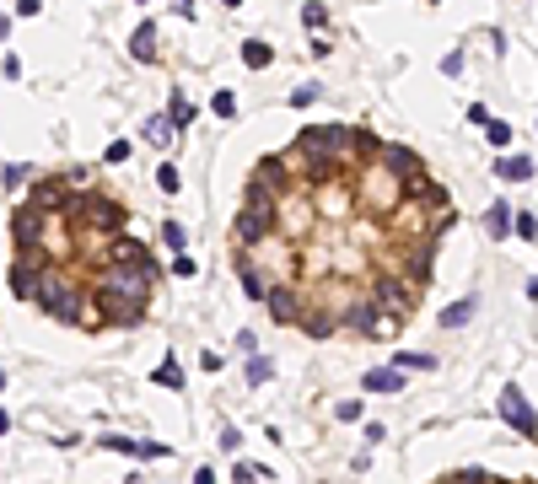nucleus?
<instances>
[{
	"instance_id": "1",
	"label": "nucleus",
	"mask_w": 538,
	"mask_h": 484,
	"mask_svg": "<svg viewBox=\"0 0 538 484\" xmlns=\"http://www.w3.org/2000/svg\"><path fill=\"white\" fill-rule=\"evenodd\" d=\"M151 285L157 280L140 275V269H119V264H102L92 275V302H97L102 323L108 328H130L146 317V302H151Z\"/></svg>"
},
{
	"instance_id": "2",
	"label": "nucleus",
	"mask_w": 538,
	"mask_h": 484,
	"mask_svg": "<svg viewBox=\"0 0 538 484\" xmlns=\"http://www.w3.org/2000/svg\"><path fill=\"white\" fill-rule=\"evenodd\" d=\"M60 221H65V231H70V242H81V248H108V242H119L130 210H124L113 194L86 189V194L70 199V210H65Z\"/></svg>"
},
{
	"instance_id": "3",
	"label": "nucleus",
	"mask_w": 538,
	"mask_h": 484,
	"mask_svg": "<svg viewBox=\"0 0 538 484\" xmlns=\"http://www.w3.org/2000/svg\"><path fill=\"white\" fill-rule=\"evenodd\" d=\"M232 231H237V242H243V248L269 242L275 231H280V205H275L269 194H248L243 210H237V221H232Z\"/></svg>"
},
{
	"instance_id": "4",
	"label": "nucleus",
	"mask_w": 538,
	"mask_h": 484,
	"mask_svg": "<svg viewBox=\"0 0 538 484\" xmlns=\"http://www.w3.org/2000/svg\"><path fill=\"white\" fill-rule=\"evenodd\" d=\"M366 290H371V302H377L388 317H399V323H404L409 312H415V302H420V290H409L399 275H388V269H371Z\"/></svg>"
},
{
	"instance_id": "5",
	"label": "nucleus",
	"mask_w": 538,
	"mask_h": 484,
	"mask_svg": "<svg viewBox=\"0 0 538 484\" xmlns=\"http://www.w3.org/2000/svg\"><path fill=\"white\" fill-rule=\"evenodd\" d=\"M49 226H54V216H38L33 205H22V210L11 216V237H16V248H22V253H43Z\"/></svg>"
},
{
	"instance_id": "6",
	"label": "nucleus",
	"mask_w": 538,
	"mask_h": 484,
	"mask_svg": "<svg viewBox=\"0 0 538 484\" xmlns=\"http://www.w3.org/2000/svg\"><path fill=\"white\" fill-rule=\"evenodd\" d=\"M501 420L512 425L517 436H527V441L538 436V414H533V404L522 399V387H517V382H506V387H501Z\"/></svg>"
},
{
	"instance_id": "7",
	"label": "nucleus",
	"mask_w": 538,
	"mask_h": 484,
	"mask_svg": "<svg viewBox=\"0 0 538 484\" xmlns=\"http://www.w3.org/2000/svg\"><path fill=\"white\" fill-rule=\"evenodd\" d=\"M269 317H275V323H302L307 317V296L302 290H296V280H280V285L269 290Z\"/></svg>"
},
{
	"instance_id": "8",
	"label": "nucleus",
	"mask_w": 538,
	"mask_h": 484,
	"mask_svg": "<svg viewBox=\"0 0 538 484\" xmlns=\"http://www.w3.org/2000/svg\"><path fill=\"white\" fill-rule=\"evenodd\" d=\"M382 167H388L393 178L404 183V189H409L415 178H426V162H420L415 151H409V145H382Z\"/></svg>"
},
{
	"instance_id": "9",
	"label": "nucleus",
	"mask_w": 538,
	"mask_h": 484,
	"mask_svg": "<svg viewBox=\"0 0 538 484\" xmlns=\"http://www.w3.org/2000/svg\"><path fill=\"white\" fill-rule=\"evenodd\" d=\"M237 275H243V285H248V296H253V302H269V290L280 285V280L269 275V269H258V264H253V253H237Z\"/></svg>"
},
{
	"instance_id": "10",
	"label": "nucleus",
	"mask_w": 538,
	"mask_h": 484,
	"mask_svg": "<svg viewBox=\"0 0 538 484\" xmlns=\"http://www.w3.org/2000/svg\"><path fill=\"white\" fill-rule=\"evenodd\" d=\"M361 382H366V393H399V387H404V372H399V366H371Z\"/></svg>"
},
{
	"instance_id": "11",
	"label": "nucleus",
	"mask_w": 538,
	"mask_h": 484,
	"mask_svg": "<svg viewBox=\"0 0 538 484\" xmlns=\"http://www.w3.org/2000/svg\"><path fill=\"white\" fill-rule=\"evenodd\" d=\"M130 54H134L140 65H151V60H157V27H151V22H140V27L130 33Z\"/></svg>"
},
{
	"instance_id": "12",
	"label": "nucleus",
	"mask_w": 538,
	"mask_h": 484,
	"mask_svg": "<svg viewBox=\"0 0 538 484\" xmlns=\"http://www.w3.org/2000/svg\"><path fill=\"white\" fill-rule=\"evenodd\" d=\"M495 178H506V183H527V178H533V162H527V157H501V162H495Z\"/></svg>"
},
{
	"instance_id": "13",
	"label": "nucleus",
	"mask_w": 538,
	"mask_h": 484,
	"mask_svg": "<svg viewBox=\"0 0 538 484\" xmlns=\"http://www.w3.org/2000/svg\"><path fill=\"white\" fill-rule=\"evenodd\" d=\"M485 231H490V237H512V205H490Z\"/></svg>"
},
{
	"instance_id": "14",
	"label": "nucleus",
	"mask_w": 538,
	"mask_h": 484,
	"mask_svg": "<svg viewBox=\"0 0 538 484\" xmlns=\"http://www.w3.org/2000/svg\"><path fill=\"white\" fill-rule=\"evenodd\" d=\"M269 60H275V48H269V43H258V38H248V43H243V65H253V70H264Z\"/></svg>"
},
{
	"instance_id": "15",
	"label": "nucleus",
	"mask_w": 538,
	"mask_h": 484,
	"mask_svg": "<svg viewBox=\"0 0 538 484\" xmlns=\"http://www.w3.org/2000/svg\"><path fill=\"white\" fill-rule=\"evenodd\" d=\"M468 317H474V296H463V302L447 307V312H441V328H463Z\"/></svg>"
},
{
	"instance_id": "16",
	"label": "nucleus",
	"mask_w": 538,
	"mask_h": 484,
	"mask_svg": "<svg viewBox=\"0 0 538 484\" xmlns=\"http://www.w3.org/2000/svg\"><path fill=\"white\" fill-rule=\"evenodd\" d=\"M151 382H157V387H172V393H178V387H184V366H178V361H162Z\"/></svg>"
},
{
	"instance_id": "17",
	"label": "nucleus",
	"mask_w": 538,
	"mask_h": 484,
	"mask_svg": "<svg viewBox=\"0 0 538 484\" xmlns=\"http://www.w3.org/2000/svg\"><path fill=\"white\" fill-rule=\"evenodd\" d=\"M399 372H436V355H399Z\"/></svg>"
},
{
	"instance_id": "18",
	"label": "nucleus",
	"mask_w": 538,
	"mask_h": 484,
	"mask_svg": "<svg viewBox=\"0 0 538 484\" xmlns=\"http://www.w3.org/2000/svg\"><path fill=\"white\" fill-rule=\"evenodd\" d=\"M172 130H178V124H167V119H151V124H146V140H151V145H167V140H172Z\"/></svg>"
},
{
	"instance_id": "19",
	"label": "nucleus",
	"mask_w": 538,
	"mask_h": 484,
	"mask_svg": "<svg viewBox=\"0 0 538 484\" xmlns=\"http://www.w3.org/2000/svg\"><path fill=\"white\" fill-rule=\"evenodd\" d=\"M485 135H490V145H501V151L512 145V124H501V119H490V124H485Z\"/></svg>"
},
{
	"instance_id": "20",
	"label": "nucleus",
	"mask_w": 538,
	"mask_h": 484,
	"mask_svg": "<svg viewBox=\"0 0 538 484\" xmlns=\"http://www.w3.org/2000/svg\"><path fill=\"white\" fill-rule=\"evenodd\" d=\"M162 237H167V248H172V253H184V242H189V231L178 226V221H167V226H162Z\"/></svg>"
},
{
	"instance_id": "21",
	"label": "nucleus",
	"mask_w": 538,
	"mask_h": 484,
	"mask_svg": "<svg viewBox=\"0 0 538 484\" xmlns=\"http://www.w3.org/2000/svg\"><path fill=\"white\" fill-rule=\"evenodd\" d=\"M269 372H275V366H269L264 355H253V361H248V382H253V387H258V382H269Z\"/></svg>"
},
{
	"instance_id": "22",
	"label": "nucleus",
	"mask_w": 538,
	"mask_h": 484,
	"mask_svg": "<svg viewBox=\"0 0 538 484\" xmlns=\"http://www.w3.org/2000/svg\"><path fill=\"white\" fill-rule=\"evenodd\" d=\"M157 183H162V189H167V194H178V183H184V178H178V167H172V162H167V167L157 172Z\"/></svg>"
},
{
	"instance_id": "23",
	"label": "nucleus",
	"mask_w": 538,
	"mask_h": 484,
	"mask_svg": "<svg viewBox=\"0 0 538 484\" xmlns=\"http://www.w3.org/2000/svg\"><path fill=\"white\" fill-rule=\"evenodd\" d=\"M216 113H221V119H232V113H237V97L232 92H216Z\"/></svg>"
},
{
	"instance_id": "24",
	"label": "nucleus",
	"mask_w": 538,
	"mask_h": 484,
	"mask_svg": "<svg viewBox=\"0 0 538 484\" xmlns=\"http://www.w3.org/2000/svg\"><path fill=\"white\" fill-rule=\"evenodd\" d=\"M512 226H517V237H538V221H533V216H527V210H522V216H517V221H512Z\"/></svg>"
},
{
	"instance_id": "25",
	"label": "nucleus",
	"mask_w": 538,
	"mask_h": 484,
	"mask_svg": "<svg viewBox=\"0 0 538 484\" xmlns=\"http://www.w3.org/2000/svg\"><path fill=\"white\" fill-rule=\"evenodd\" d=\"M232 479H237V484H253V479H258V463H237Z\"/></svg>"
},
{
	"instance_id": "26",
	"label": "nucleus",
	"mask_w": 538,
	"mask_h": 484,
	"mask_svg": "<svg viewBox=\"0 0 538 484\" xmlns=\"http://www.w3.org/2000/svg\"><path fill=\"white\" fill-rule=\"evenodd\" d=\"M302 22H307V27L323 22V6H318V0H307V6H302Z\"/></svg>"
},
{
	"instance_id": "27",
	"label": "nucleus",
	"mask_w": 538,
	"mask_h": 484,
	"mask_svg": "<svg viewBox=\"0 0 538 484\" xmlns=\"http://www.w3.org/2000/svg\"><path fill=\"white\" fill-rule=\"evenodd\" d=\"M312 97H318V86H296V92H291V108H307Z\"/></svg>"
},
{
	"instance_id": "28",
	"label": "nucleus",
	"mask_w": 538,
	"mask_h": 484,
	"mask_svg": "<svg viewBox=\"0 0 538 484\" xmlns=\"http://www.w3.org/2000/svg\"><path fill=\"white\" fill-rule=\"evenodd\" d=\"M172 119H178V124H189V119H194V108H189L184 97H172Z\"/></svg>"
},
{
	"instance_id": "29",
	"label": "nucleus",
	"mask_w": 538,
	"mask_h": 484,
	"mask_svg": "<svg viewBox=\"0 0 538 484\" xmlns=\"http://www.w3.org/2000/svg\"><path fill=\"white\" fill-rule=\"evenodd\" d=\"M221 447L237 452V447H243V431H232V425H226V431H221Z\"/></svg>"
},
{
	"instance_id": "30",
	"label": "nucleus",
	"mask_w": 538,
	"mask_h": 484,
	"mask_svg": "<svg viewBox=\"0 0 538 484\" xmlns=\"http://www.w3.org/2000/svg\"><path fill=\"white\" fill-rule=\"evenodd\" d=\"M108 162H130V140H113L108 145Z\"/></svg>"
},
{
	"instance_id": "31",
	"label": "nucleus",
	"mask_w": 538,
	"mask_h": 484,
	"mask_svg": "<svg viewBox=\"0 0 538 484\" xmlns=\"http://www.w3.org/2000/svg\"><path fill=\"white\" fill-rule=\"evenodd\" d=\"M43 11V0H16V16H38Z\"/></svg>"
},
{
	"instance_id": "32",
	"label": "nucleus",
	"mask_w": 538,
	"mask_h": 484,
	"mask_svg": "<svg viewBox=\"0 0 538 484\" xmlns=\"http://www.w3.org/2000/svg\"><path fill=\"white\" fill-rule=\"evenodd\" d=\"M194 484H216V468H199V473H194Z\"/></svg>"
},
{
	"instance_id": "33",
	"label": "nucleus",
	"mask_w": 538,
	"mask_h": 484,
	"mask_svg": "<svg viewBox=\"0 0 538 484\" xmlns=\"http://www.w3.org/2000/svg\"><path fill=\"white\" fill-rule=\"evenodd\" d=\"M6 431H11V414H6V409H0V436H6Z\"/></svg>"
},
{
	"instance_id": "34",
	"label": "nucleus",
	"mask_w": 538,
	"mask_h": 484,
	"mask_svg": "<svg viewBox=\"0 0 538 484\" xmlns=\"http://www.w3.org/2000/svg\"><path fill=\"white\" fill-rule=\"evenodd\" d=\"M221 6H243V0H221Z\"/></svg>"
},
{
	"instance_id": "35",
	"label": "nucleus",
	"mask_w": 538,
	"mask_h": 484,
	"mask_svg": "<svg viewBox=\"0 0 538 484\" xmlns=\"http://www.w3.org/2000/svg\"><path fill=\"white\" fill-rule=\"evenodd\" d=\"M0 387H6V372H0Z\"/></svg>"
}]
</instances>
